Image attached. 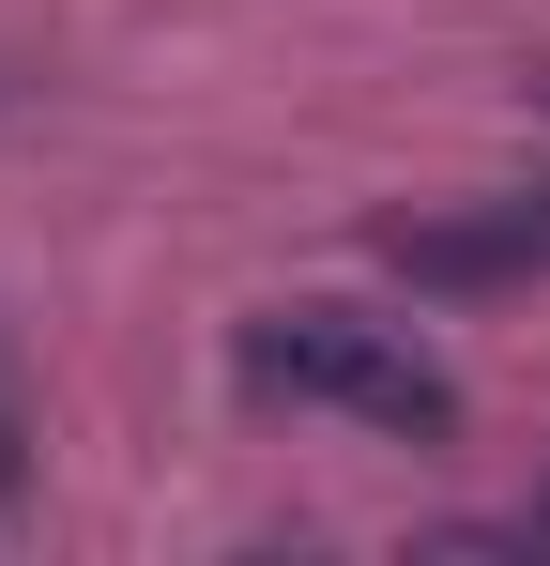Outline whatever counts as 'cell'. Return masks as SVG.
Instances as JSON below:
<instances>
[{
	"label": "cell",
	"mask_w": 550,
	"mask_h": 566,
	"mask_svg": "<svg viewBox=\"0 0 550 566\" xmlns=\"http://www.w3.org/2000/svg\"><path fill=\"white\" fill-rule=\"evenodd\" d=\"M245 398L352 413V429H382V444H444L458 429L444 353H413V337L367 322V306H261V322H245Z\"/></svg>",
	"instance_id": "1"
},
{
	"label": "cell",
	"mask_w": 550,
	"mask_h": 566,
	"mask_svg": "<svg viewBox=\"0 0 550 566\" xmlns=\"http://www.w3.org/2000/svg\"><path fill=\"white\" fill-rule=\"evenodd\" d=\"M367 245H382L413 291H520V276H550V185L474 199V214H382Z\"/></svg>",
	"instance_id": "2"
},
{
	"label": "cell",
	"mask_w": 550,
	"mask_h": 566,
	"mask_svg": "<svg viewBox=\"0 0 550 566\" xmlns=\"http://www.w3.org/2000/svg\"><path fill=\"white\" fill-rule=\"evenodd\" d=\"M31 490V413H15V368H0V505Z\"/></svg>",
	"instance_id": "3"
},
{
	"label": "cell",
	"mask_w": 550,
	"mask_h": 566,
	"mask_svg": "<svg viewBox=\"0 0 550 566\" xmlns=\"http://www.w3.org/2000/svg\"><path fill=\"white\" fill-rule=\"evenodd\" d=\"M536 521H550V490H536Z\"/></svg>",
	"instance_id": "4"
}]
</instances>
